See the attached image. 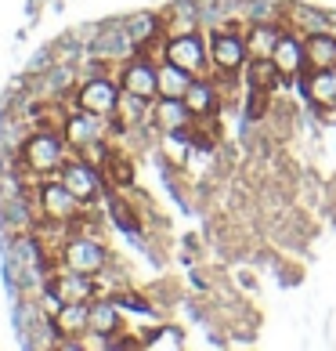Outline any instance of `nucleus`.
Returning <instances> with one entry per match:
<instances>
[{
	"label": "nucleus",
	"instance_id": "6e6552de",
	"mask_svg": "<svg viewBox=\"0 0 336 351\" xmlns=\"http://www.w3.org/2000/svg\"><path fill=\"white\" fill-rule=\"evenodd\" d=\"M101 120L105 116H94V112H83V109H73L66 116V127H62V134H66V141L73 149H83L87 141L101 138Z\"/></svg>",
	"mask_w": 336,
	"mask_h": 351
},
{
	"label": "nucleus",
	"instance_id": "aec40b11",
	"mask_svg": "<svg viewBox=\"0 0 336 351\" xmlns=\"http://www.w3.org/2000/svg\"><path fill=\"white\" fill-rule=\"evenodd\" d=\"M163 152L170 156L174 163L185 160V152H188V141L181 138V131H163Z\"/></svg>",
	"mask_w": 336,
	"mask_h": 351
},
{
	"label": "nucleus",
	"instance_id": "dca6fc26",
	"mask_svg": "<svg viewBox=\"0 0 336 351\" xmlns=\"http://www.w3.org/2000/svg\"><path fill=\"white\" fill-rule=\"evenodd\" d=\"M307 62L318 69V66H336V36L329 33H315L311 40H307Z\"/></svg>",
	"mask_w": 336,
	"mask_h": 351
},
{
	"label": "nucleus",
	"instance_id": "423d86ee",
	"mask_svg": "<svg viewBox=\"0 0 336 351\" xmlns=\"http://www.w3.org/2000/svg\"><path fill=\"white\" fill-rule=\"evenodd\" d=\"M120 84H123V90H131V95H138V98H156L159 95V69L145 58L127 62Z\"/></svg>",
	"mask_w": 336,
	"mask_h": 351
},
{
	"label": "nucleus",
	"instance_id": "f257e3e1",
	"mask_svg": "<svg viewBox=\"0 0 336 351\" xmlns=\"http://www.w3.org/2000/svg\"><path fill=\"white\" fill-rule=\"evenodd\" d=\"M36 196H40L36 210H40L44 221H66L69 225V221H76V214H80V206H83L66 185H62V178H47Z\"/></svg>",
	"mask_w": 336,
	"mask_h": 351
},
{
	"label": "nucleus",
	"instance_id": "9b49d317",
	"mask_svg": "<svg viewBox=\"0 0 336 351\" xmlns=\"http://www.w3.org/2000/svg\"><path fill=\"white\" fill-rule=\"evenodd\" d=\"M51 322H55L58 337H76V341H80V333L90 330V301H66V308H62Z\"/></svg>",
	"mask_w": 336,
	"mask_h": 351
},
{
	"label": "nucleus",
	"instance_id": "f03ea898",
	"mask_svg": "<svg viewBox=\"0 0 336 351\" xmlns=\"http://www.w3.org/2000/svg\"><path fill=\"white\" fill-rule=\"evenodd\" d=\"M18 156L33 167V171H40V174H47V178H55V171H62V167H66V163H62V160H66L62 141H58L55 134H47V131L25 138V145H22Z\"/></svg>",
	"mask_w": 336,
	"mask_h": 351
},
{
	"label": "nucleus",
	"instance_id": "0eeeda50",
	"mask_svg": "<svg viewBox=\"0 0 336 351\" xmlns=\"http://www.w3.org/2000/svg\"><path fill=\"white\" fill-rule=\"evenodd\" d=\"M58 178H62V185H66L80 203H90L98 196V174H94V167H90V163L73 160V163H66L58 171Z\"/></svg>",
	"mask_w": 336,
	"mask_h": 351
},
{
	"label": "nucleus",
	"instance_id": "6ab92c4d",
	"mask_svg": "<svg viewBox=\"0 0 336 351\" xmlns=\"http://www.w3.org/2000/svg\"><path fill=\"white\" fill-rule=\"evenodd\" d=\"M246 44H250L253 58H271V51H275V44H279V33L271 29V25H253V33L246 36Z\"/></svg>",
	"mask_w": 336,
	"mask_h": 351
},
{
	"label": "nucleus",
	"instance_id": "39448f33",
	"mask_svg": "<svg viewBox=\"0 0 336 351\" xmlns=\"http://www.w3.org/2000/svg\"><path fill=\"white\" fill-rule=\"evenodd\" d=\"M163 58L174 62V66H181V69H188V73H199L203 62H206V47H203V40L196 33H177V36L166 40Z\"/></svg>",
	"mask_w": 336,
	"mask_h": 351
},
{
	"label": "nucleus",
	"instance_id": "7ed1b4c3",
	"mask_svg": "<svg viewBox=\"0 0 336 351\" xmlns=\"http://www.w3.org/2000/svg\"><path fill=\"white\" fill-rule=\"evenodd\" d=\"M76 106L83 112H94V116H112L116 106H120V87L112 80H105V76H90L76 90Z\"/></svg>",
	"mask_w": 336,
	"mask_h": 351
},
{
	"label": "nucleus",
	"instance_id": "f3484780",
	"mask_svg": "<svg viewBox=\"0 0 336 351\" xmlns=\"http://www.w3.org/2000/svg\"><path fill=\"white\" fill-rule=\"evenodd\" d=\"M90 330L98 333H120V311L112 301H90Z\"/></svg>",
	"mask_w": 336,
	"mask_h": 351
},
{
	"label": "nucleus",
	"instance_id": "9d476101",
	"mask_svg": "<svg viewBox=\"0 0 336 351\" xmlns=\"http://www.w3.org/2000/svg\"><path fill=\"white\" fill-rule=\"evenodd\" d=\"M271 62H275L279 76H296L307 66V44L296 40V36H279L275 51H271Z\"/></svg>",
	"mask_w": 336,
	"mask_h": 351
},
{
	"label": "nucleus",
	"instance_id": "f8f14e48",
	"mask_svg": "<svg viewBox=\"0 0 336 351\" xmlns=\"http://www.w3.org/2000/svg\"><path fill=\"white\" fill-rule=\"evenodd\" d=\"M300 87L318 106H336V66H318L311 76H304Z\"/></svg>",
	"mask_w": 336,
	"mask_h": 351
},
{
	"label": "nucleus",
	"instance_id": "4be33fe9",
	"mask_svg": "<svg viewBox=\"0 0 336 351\" xmlns=\"http://www.w3.org/2000/svg\"><path fill=\"white\" fill-rule=\"evenodd\" d=\"M152 348H177L181 344V337H177V330H166V337H156V341H148Z\"/></svg>",
	"mask_w": 336,
	"mask_h": 351
},
{
	"label": "nucleus",
	"instance_id": "412c9836",
	"mask_svg": "<svg viewBox=\"0 0 336 351\" xmlns=\"http://www.w3.org/2000/svg\"><path fill=\"white\" fill-rule=\"evenodd\" d=\"M105 167H112L116 185H131V181H134V167H131V160H127V156H109Z\"/></svg>",
	"mask_w": 336,
	"mask_h": 351
},
{
	"label": "nucleus",
	"instance_id": "4468645a",
	"mask_svg": "<svg viewBox=\"0 0 336 351\" xmlns=\"http://www.w3.org/2000/svg\"><path fill=\"white\" fill-rule=\"evenodd\" d=\"M152 120H156L159 131H185V123L192 120V109L185 106V98H163L152 109Z\"/></svg>",
	"mask_w": 336,
	"mask_h": 351
},
{
	"label": "nucleus",
	"instance_id": "2eb2a0df",
	"mask_svg": "<svg viewBox=\"0 0 336 351\" xmlns=\"http://www.w3.org/2000/svg\"><path fill=\"white\" fill-rule=\"evenodd\" d=\"M188 87H192V73L174 66V62H163L159 66V98H185Z\"/></svg>",
	"mask_w": 336,
	"mask_h": 351
},
{
	"label": "nucleus",
	"instance_id": "a211bd4d",
	"mask_svg": "<svg viewBox=\"0 0 336 351\" xmlns=\"http://www.w3.org/2000/svg\"><path fill=\"white\" fill-rule=\"evenodd\" d=\"M214 101H217V95L206 80H192V87L185 90V106L192 109V116H206L214 109Z\"/></svg>",
	"mask_w": 336,
	"mask_h": 351
},
{
	"label": "nucleus",
	"instance_id": "20e7f679",
	"mask_svg": "<svg viewBox=\"0 0 336 351\" xmlns=\"http://www.w3.org/2000/svg\"><path fill=\"white\" fill-rule=\"evenodd\" d=\"M62 265L73 271H83V276H98L105 268V246L94 239H83V236L66 239V246H62Z\"/></svg>",
	"mask_w": 336,
	"mask_h": 351
},
{
	"label": "nucleus",
	"instance_id": "1a4fd4ad",
	"mask_svg": "<svg viewBox=\"0 0 336 351\" xmlns=\"http://www.w3.org/2000/svg\"><path fill=\"white\" fill-rule=\"evenodd\" d=\"M250 55V44L242 40V36L235 33H221V36H214V44H210V58H214V66L217 69H239L242 62H246Z\"/></svg>",
	"mask_w": 336,
	"mask_h": 351
},
{
	"label": "nucleus",
	"instance_id": "ddd939ff",
	"mask_svg": "<svg viewBox=\"0 0 336 351\" xmlns=\"http://www.w3.org/2000/svg\"><path fill=\"white\" fill-rule=\"evenodd\" d=\"M47 290H55L62 301H90V293H94V282H90V276H83V271H66V276H55L47 279Z\"/></svg>",
	"mask_w": 336,
	"mask_h": 351
}]
</instances>
